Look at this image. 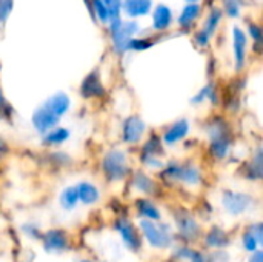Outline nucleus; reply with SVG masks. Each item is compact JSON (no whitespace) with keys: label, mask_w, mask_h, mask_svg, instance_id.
Returning <instances> with one entry per match:
<instances>
[{"label":"nucleus","mask_w":263,"mask_h":262,"mask_svg":"<svg viewBox=\"0 0 263 262\" xmlns=\"http://www.w3.org/2000/svg\"><path fill=\"white\" fill-rule=\"evenodd\" d=\"M114 229L119 232L125 247L133 252L137 253L142 249V238L140 233L137 232V229L134 227V224L128 219V218H119L114 224Z\"/></svg>","instance_id":"obj_7"},{"label":"nucleus","mask_w":263,"mask_h":262,"mask_svg":"<svg viewBox=\"0 0 263 262\" xmlns=\"http://www.w3.org/2000/svg\"><path fill=\"white\" fill-rule=\"evenodd\" d=\"M250 262H263V253L260 250H257V252H254L253 253V256L250 258Z\"/></svg>","instance_id":"obj_30"},{"label":"nucleus","mask_w":263,"mask_h":262,"mask_svg":"<svg viewBox=\"0 0 263 262\" xmlns=\"http://www.w3.org/2000/svg\"><path fill=\"white\" fill-rule=\"evenodd\" d=\"M245 48H247V40L242 31H236V62H237V69L242 68L243 60H245Z\"/></svg>","instance_id":"obj_23"},{"label":"nucleus","mask_w":263,"mask_h":262,"mask_svg":"<svg viewBox=\"0 0 263 262\" xmlns=\"http://www.w3.org/2000/svg\"><path fill=\"white\" fill-rule=\"evenodd\" d=\"M222 205L225 212L231 216H242L248 213L254 205V198L242 191L227 190L222 195Z\"/></svg>","instance_id":"obj_5"},{"label":"nucleus","mask_w":263,"mask_h":262,"mask_svg":"<svg viewBox=\"0 0 263 262\" xmlns=\"http://www.w3.org/2000/svg\"><path fill=\"white\" fill-rule=\"evenodd\" d=\"M139 229H140L143 238L146 239V242L149 244V247H153V249L166 250V249H171L174 244L173 232H171L170 225H166V224H157L153 221L140 219Z\"/></svg>","instance_id":"obj_2"},{"label":"nucleus","mask_w":263,"mask_h":262,"mask_svg":"<svg viewBox=\"0 0 263 262\" xmlns=\"http://www.w3.org/2000/svg\"><path fill=\"white\" fill-rule=\"evenodd\" d=\"M60 205L63 210L69 212V210H74L79 204V196H77V190L76 187H66L62 195H60Z\"/></svg>","instance_id":"obj_20"},{"label":"nucleus","mask_w":263,"mask_h":262,"mask_svg":"<svg viewBox=\"0 0 263 262\" xmlns=\"http://www.w3.org/2000/svg\"><path fill=\"white\" fill-rule=\"evenodd\" d=\"M250 232L254 235V238L257 239V242L259 244H262L263 242V229H262V224L260 222H257L256 225H253V227H250Z\"/></svg>","instance_id":"obj_29"},{"label":"nucleus","mask_w":263,"mask_h":262,"mask_svg":"<svg viewBox=\"0 0 263 262\" xmlns=\"http://www.w3.org/2000/svg\"><path fill=\"white\" fill-rule=\"evenodd\" d=\"M146 131L145 122L139 116H129L123 120L122 125V139L128 145H136L139 144Z\"/></svg>","instance_id":"obj_8"},{"label":"nucleus","mask_w":263,"mask_h":262,"mask_svg":"<svg viewBox=\"0 0 263 262\" xmlns=\"http://www.w3.org/2000/svg\"><path fill=\"white\" fill-rule=\"evenodd\" d=\"M151 6V0H126L125 2V9L131 15H139L148 12Z\"/></svg>","instance_id":"obj_21"},{"label":"nucleus","mask_w":263,"mask_h":262,"mask_svg":"<svg viewBox=\"0 0 263 262\" xmlns=\"http://www.w3.org/2000/svg\"><path fill=\"white\" fill-rule=\"evenodd\" d=\"M131 185L134 187V190H137L143 195H156L157 193V184L154 182V179L142 171L134 174Z\"/></svg>","instance_id":"obj_17"},{"label":"nucleus","mask_w":263,"mask_h":262,"mask_svg":"<svg viewBox=\"0 0 263 262\" xmlns=\"http://www.w3.org/2000/svg\"><path fill=\"white\" fill-rule=\"evenodd\" d=\"M242 244H243V249L247 250V252H250V253H254V252H257L259 250V242H257V239L254 238V235L248 230V232H245L243 235H242Z\"/></svg>","instance_id":"obj_25"},{"label":"nucleus","mask_w":263,"mask_h":262,"mask_svg":"<svg viewBox=\"0 0 263 262\" xmlns=\"http://www.w3.org/2000/svg\"><path fill=\"white\" fill-rule=\"evenodd\" d=\"M206 97H213V88L211 86H205L196 97H193V103H202V102H205Z\"/></svg>","instance_id":"obj_27"},{"label":"nucleus","mask_w":263,"mask_h":262,"mask_svg":"<svg viewBox=\"0 0 263 262\" xmlns=\"http://www.w3.org/2000/svg\"><path fill=\"white\" fill-rule=\"evenodd\" d=\"M174 256L182 262H206L205 255L200 250H194L191 247H177Z\"/></svg>","instance_id":"obj_19"},{"label":"nucleus","mask_w":263,"mask_h":262,"mask_svg":"<svg viewBox=\"0 0 263 262\" xmlns=\"http://www.w3.org/2000/svg\"><path fill=\"white\" fill-rule=\"evenodd\" d=\"M263 174V156L262 150H259L256 153V156L253 158V161L248 165V178L250 179H262Z\"/></svg>","instance_id":"obj_22"},{"label":"nucleus","mask_w":263,"mask_h":262,"mask_svg":"<svg viewBox=\"0 0 263 262\" xmlns=\"http://www.w3.org/2000/svg\"><path fill=\"white\" fill-rule=\"evenodd\" d=\"M206 133H208L211 154L219 161L227 159V156L231 151V134H230L228 124L223 119H214L208 125Z\"/></svg>","instance_id":"obj_1"},{"label":"nucleus","mask_w":263,"mask_h":262,"mask_svg":"<svg viewBox=\"0 0 263 262\" xmlns=\"http://www.w3.org/2000/svg\"><path fill=\"white\" fill-rule=\"evenodd\" d=\"M203 242H205V246H206L208 249L222 250V249H225V247L230 244V238H228V235H227L222 229L214 227V229H211V230L205 235Z\"/></svg>","instance_id":"obj_16"},{"label":"nucleus","mask_w":263,"mask_h":262,"mask_svg":"<svg viewBox=\"0 0 263 262\" xmlns=\"http://www.w3.org/2000/svg\"><path fill=\"white\" fill-rule=\"evenodd\" d=\"M49 111H52L57 117H62L65 113H68L69 107H71V100L66 94L63 93H57L54 96H51L45 103H43Z\"/></svg>","instance_id":"obj_15"},{"label":"nucleus","mask_w":263,"mask_h":262,"mask_svg":"<svg viewBox=\"0 0 263 262\" xmlns=\"http://www.w3.org/2000/svg\"><path fill=\"white\" fill-rule=\"evenodd\" d=\"M69 136H71V133L68 128L55 127L43 136V144L45 145H62L63 142H66L69 139Z\"/></svg>","instance_id":"obj_18"},{"label":"nucleus","mask_w":263,"mask_h":262,"mask_svg":"<svg viewBox=\"0 0 263 262\" xmlns=\"http://www.w3.org/2000/svg\"><path fill=\"white\" fill-rule=\"evenodd\" d=\"M60 117H57L52 111H49L45 105L39 107L32 114V127L40 136H45L48 131L59 125Z\"/></svg>","instance_id":"obj_9"},{"label":"nucleus","mask_w":263,"mask_h":262,"mask_svg":"<svg viewBox=\"0 0 263 262\" xmlns=\"http://www.w3.org/2000/svg\"><path fill=\"white\" fill-rule=\"evenodd\" d=\"M76 190H77L79 202H82L83 205H94L100 201V191L91 182L82 181L76 185Z\"/></svg>","instance_id":"obj_12"},{"label":"nucleus","mask_w":263,"mask_h":262,"mask_svg":"<svg viewBox=\"0 0 263 262\" xmlns=\"http://www.w3.org/2000/svg\"><path fill=\"white\" fill-rule=\"evenodd\" d=\"M166 179H171L174 182L185 184L188 187H199L202 182V171L194 164H179V162H170L162 173Z\"/></svg>","instance_id":"obj_4"},{"label":"nucleus","mask_w":263,"mask_h":262,"mask_svg":"<svg viewBox=\"0 0 263 262\" xmlns=\"http://www.w3.org/2000/svg\"><path fill=\"white\" fill-rule=\"evenodd\" d=\"M42 242H43V249L49 253H62L65 250H68V233L63 230H49L46 233L42 235Z\"/></svg>","instance_id":"obj_10"},{"label":"nucleus","mask_w":263,"mask_h":262,"mask_svg":"<svg viewBox=\"0 0 263 262\" xmlns=\"http://www.w3.org/2000/svg\"><path fill=\"white\" fill-rule=\"evenodd\" d=\"M105 88L100 82V77L97 76V73H91L82 83V96L86 99L91 97H100L103 96Z\"/></svg>","instance_id":"obj_14"},{"label":"nucleus","mask_w":263,"mask_h":262,"mask_svg":"<svg viewBox=\"0 0 263 262\" xmlns=\"http://www.w3.org/2000/svg\"><path fill=\"white\" fill-rule=\"evenodd\" d=\"M23 232H25L28 236L34 238V239H40V238H42V235H40L39 229H37L34 224H26V225H23Z\"/></svg>","instance_id":"obj_28"},{"label":"nucleus","mask_w":263,"mask_h":262,"mask_svg":"<svg viewBox=\"0 0 263 262\" xmlns=\"http://www.w3.org/2000/svg\"><path fill=\"white\" fill-rule=\"evenodd\" d=\"M5 103H6V102H5V97H3V94H2V91H0V108L5 107Z\"/></svg>","instance_id":"obj_31"},{"label":"nucleus","mask_w":263,"mask_h":262,"mask_svg":"<svg viewBox=\"0 0 263 262\" xmlns=\"http://www.w3.org/2000/svg\"><path fill=\"white\" fill-rule=\"evenodd\" d=\"M79 262H92V261H89V259H80Z\"/></svg>","instance_id":"obj_33"},{"label":"nucleus","mask_w":263,"mask_h":262,"mask_svg":"<svg viewBox=\"0 0 263 262\" xmlns=\"http://www.w3.org/2000/svg\"><path fill=\"white\" fill-rule=\"evenodd\" d=\"M174 221H176V229L179 232V235L186 239V241H196L200 238L202 233V227L197 222V219L190 213V212H177L174 215Z\"/></svg>","instance_id":"obj_6"},{"label":"nucleus","mask_w":263,"mask_h":262,"mask_svg":"<svg viewBox=\"0 0 263 262\" xmlns=\"http://www.w3.org/2000/svg\"><path fill=\"white\" fill-rule=\"evenodd\" d=\"M100 168L105 174V178L111 182H120L123 179H126L128 173H129V164H128V156L123 150L114 148L109 150L102 162H100Z\"/></svg>","instance_id":"obj_3"},{"label":"nucleus","mask_w":263,"mask_h":262,"mask_svg":"<svg viewBox=\"0 0 263 262\" xmlns=\"http://www.w3.org/2000/svg\"><path fill=\"white\" fill-rule=\"evenodd\" d=\"M170 20H171V14H170L168 8L166 6H159L156 9V12H154V26L157 29H162V28L168 26Z\"/></svg>","instance_id":"obj_24"},{"label":"nucleus","mask_w":263,"mask_h":262,"mask_svg":"<svg viewBox=\"0 0 263 262\" xmlns=\"http://www.w3.org/2000/svg\"><path fill=\"white\" fill-rule=\"evenodd\" d=\"M197 8H199V6H196V5L188 6V8L183 11L182 17H180V23H182V25H190V23L194 20V17L197 15V12H199V9H197Z\"/></svg>","instance_id":"obj_26"},{"label":"nucleus","mask_w":263,"mask_h":262,"mask_svg":"<svg viewBox=\"0 0 263 262\" xmlns=\"http://www.w3.org/2000/svg\"><path fill=\"white\" fill-rule=\"evenodd\" d=\"M136 210L139 216H142V219L153 221V222H157L162 219V212L149 198H139L136 201Z\"/></svg>","instance_id":"obj_13"},{"label":"nucleus","mask_w":263,"mask_h":262,"mask_svg":"<svg viewBox=\"0 0 263 262\" xmlns=\"http://www.w3.org/2000/svg\"><path fill=\"white\" fill-rule=\"evenodd\" d=\"M190 130H191L190 120H188V119H179V120L173 122V124L163 131V134H162V142H163L165 145H170V147H171V145H176V144L182 142V141L188 136Z\"/></svg>","instance_id":"obj_11"},{"label":"nucleus","mask_w":263,"mask_h":262,"mask_svg":"<svg viewBox=\"0 0 263 262\" xmlns=\"http://www.w3.org/2000/svg\"><path fill=\"white\" fill-rule=\"evenodd\" d=\"M106 3H109L111 6H114V5H117V0H105Z\"/></svg>","instance_id":"obj_32"}]
</instances>
